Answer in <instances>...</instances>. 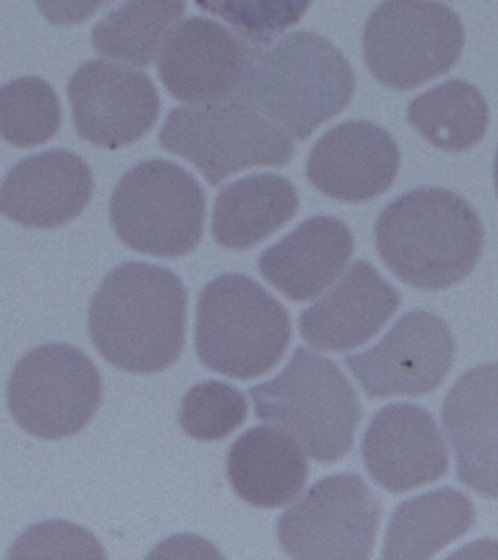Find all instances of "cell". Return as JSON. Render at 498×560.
<instances>
[{
    "label": "cell",
    "mask_w": 498,
    "mask_h": 560,
    "mask_svg": "<svg viewBox=\"0 0 498 560\" xmlns=\"http://www.w3.org/2000/svg\"><path fill=\"white\" fill-rule=\"evenodd\" d=\"M248 402L234 385L205 381L188 389L179 410V424L194 440L218 441L247 419Z\"/></svg>",
    "instance_id": "cell-26"
},
{
    "label": "cell",
    "mask_w": 498,
    "mask_h": 560,
    "mask_svg": "<svg viewBox=\"0 0 498 560\" xmlns=\"http://www.w3.org/2000/svg\"><path fill=\"white\" fill-rule=\"evenodd\" d=\"M245 39L266 44L304 18L312 0H194Z\"/></svg>",
    "instance_id": "cell-27"
},
{
    "label": "cell",
    "mask_w": 498,
    "mask_h": 560,
    "mask_svg": "<svg viewBox=\"0 0 498 560\" xmlns=\"http://www.w3.org/2000/svg\"><path fill=\"white\" fill-rule=\"evenodd\" d=\"M299 209L295 186L280 175H251L218 192L213 238L222 247L247 249L286 225Z\"/></svg>",
    "instance_id": "cell-21"
},
{
    "label": "cell",
    "mask_w": 498,
    "mask_h": 560,
    "mask_svg": "<svg viewBox=\"0 0 498 560\" xmlns=\"http://www.w3.org/2000/svg\"><path fill=\"white\" fill-rule=\"evenodd\" d=\"M63 120L56 91L42 78L25 77L0 86V138L33 148L55 138Z\"/></svg>",
    "instance_id": "cell-25"
},
{
    "label": "cell",
    "mask_w": 498,
    "mask_h": 560,
    "mask_svg": "<svg viewBox=\"0 0 498 560\" xmlns=\"http://www.w3.org/2000/svg\"><path fill=\"white\" fill-rule=\"evenodd\" d=\"M380 515L379 499L354 472L318 480L283 512L277 538L295 559H369Z\"/></svg>",
    "instance_id": "cell-10"
},
{
    "label": "cell",
    "mask_w": 498,
    "mask_h": 560,
    "mask_svg": "<svg viewBox=\"0 0 498 560\" xmlns=\"http://www.w3.org/2000/svg\"><path fill=\"white\" fill-rule=\"evenodd\" d=\"M9 556L105 558L103 546L91 533L66 521H47L31 527L17 538Z\"/></svg>",
    "instance_id": "cell-28"
},
{
    "label": "cell",
    "mask_w": 498,
    "mask_h": 560,
    "mask_svg": "<svg viewBox=\"0 0 498 560\" xmlns=\"http://www.w3.org/2000/svg\"><path fill=\"white\" fill-rule=\"evenodd\" d=\"M187 289L174 271L130 261L105 276L87 317L105 361L131 374H156L181 354L187 336Z\"/></svg>",
    "instance_id": "cell-1"
},
{
    "label": "cell",
    "mask_w": 498,
    "mask_h": 560,
    "mask_svg": "<svg viewBox=\"0 0 498 560\" xmlns=\"http://www.w3.org/2000/svg\"><path fill=\"white\" fill-rule=\"evenodd\" d=\"M452 556L454 558H498V542L488 540L472 542Z\"/></svg>",
    "instance_id": "cell-30"
},
{
    "label": "cell",
    "mask_w": 498,
    "mask_h": 560,
    "mask_svg": "<svg viewBox=\"0 0 498 560\" xmlns=\"http://www.w3.org/2000/svg\"><path fill=\"white\" fill-rule=\"evenodd\" d=\"M253 44L208 18L178 25L161 52L159 74L175 100L216 103L239 92Z\"/></svg>",
    "instance_id": "cell-13"
},
{
    "label": "cell",
    "mask_w": 498,
    "mask_h": 560,
    "mask_svg": "<svg viewBox=\"0 0 498 560\" xmlns=\"http://www.w3.org/2000/svg\"><path fill=\"white\" fill-rule=\"evenodd\" d=\"M474 503L452 488L411 498L396 508L384 536V559H428L470 532Z\"/></svg>",
    "instance_id": "cell-22"
},
{
    "label": "cell",
    "mask_w": 498,
    "mask_h": 560,
    "mask_svg": "<svg viewBox=\"0 0 498 560\" xmlns=\"http://www.w3.org/2000/svg\"><path fill=\"white\" fill-rule=\"evenodd\" d=\"M308 475L299 442L274 424L248 429L227 455L232 488L257 508L287 505L301 492Z\"/></svg>",
    "instance_id": "cell-20"
},
{
    "label": "cell",
    "mask_w": 498,
    "mask_h": 560,
    "mask_svg": "<svg viewBox=\"0 0 498 560\" xmlns=\"http://www.w3.org/2000/svg\"><path fill=\"white\" fill-rule=\"evenodd\" d=\"M461 483L484 498H498V363L463 374L441 410Z\"/></svg>",
    "instance_id": "cell-17"
},
{
    "label": "cell",
    "mask_w": 498,
    "mask_h": 560,
    "mask_svg": "<svg viewBox=\"0 0 498 560\" xmlns=\"http://www.w3.org/2000/svg\"><path fill=\"white\" fill-rule=\"evenodd\" d=\"M109 214L118 238L134 252L177 258L200 244L205 196L199 182L173 162H140L114 188Z\"/></svg>",
    "instance_id": "cell-7"
},
{
    "label": "cell",
    "mask_w": 498,
    "mask_h": 560,
    "mask_svg": "<svg viewBox=\"0 0 498 560\" xmlns=\"http://www.w3.org/2000/svg\"><path fill=\"white\" fill-rule=\"evenodd\" d=\"M356 90L352 66L321 35L297 31L253 44L238 94L288 138L304 140L339 116Z\"/></svg>",
    "instance_id": "cell-2"
},
{
    "label": "cell",
    "mask_w": 498,
    "mask_h": 560,
    "mask_svg": "<svg viewBox=\"0 0 498 560\" xmlns=\"http://www.w3.org/2000/svg\"><path fill=\"white\" fill-rule=\"evenodd\" d=\"M376 247L384 265L411 287L440 291L475 269L484 230L474 208L440 187L415 188L380 213Z\"/></svg>",
    "instance_id": "cell-3"
},
{
    "label": "cell",
    "mask_w": 498,
    "mask_h": 560,
    "mask_svg": "<svg viewBox=\"0 0 498 560\" xmlns=\"http://www.w3.org/2000/svg\"><path fill=\"white\" fill-rule=\"evenodd\" d=\"M258 419L295 438L305 453L334 463L352 450L361 406L336 363L297 348L275 378L249 389Z\"/></svg>",
    "instance_id": "cell-4"
},
{
    "label": "cell",
    "mask_w": 498,
    "mask_h": 560,
    "mask_svg": "<svg viewBox=\"0 0 498 560\" xmlns=\"http://www.w3.org/2000/svg\"><path fill=\"white\" fill-rule=\"evenodd\" d=\"M408 121L432 147L465 152L484 138L489 109L478 88L453 79L413 100Z\"/></svg>",
    "instance_id": "cell-24"
},
{
    "label": "cell",
    "mask_w": 498,
    "mask_h": 560,
    "mask_svg": "<svg viewBox=\"0 0 498 560\" xmlns=\"http://www.w3.org/2000/svg\"><path fill=\"white\" fill-rule=\"evenodd\" d=\"M94 175L90 165L66 149L37 153L17 162L0 184V214L37 230L72 222L90 205Z\"/></svg>",
    "instance_id": "cell-16"
},
{
    "label": "cell",
    "mask_w": 498,
    "mask_h": 560,
    "mask_svg": "<svg viewBox=\"0 0 498 560\" xmlns=\"http://www.w3.org/2000/svg\"><path fill=\"white\" fill-rule=\"evenodd\" d=\"M186 15V0H126L92 30L95 50L120 63L147 68Z\"/></svg>",
    "instance_id": "cell-23"
},
{
    "label": "cell",
    "mask_w": 498,
    "mask_h": 560,
    "mask_svg": "<svg viewBox=\"0 0 498 560\" xmlns=\"http://www.w3.org/2000/svg\"><path fill=\"white\" fill-rule=\"evenodd\" d=\"M400 304V292L370 262L356 261L301 313L299 331L318 350L344 352L370 340Z\"/></svg>",
    "instance_id": "cell-18"
},
{
    "label": "cell",
    "mask_w": 498,
    "mask_h": 560,
    "mask_svg": "<svg viewBox=\"0 0 498 560\" xmlns=\"http://www.w3.org/2000/svg\"><path fill=\"white\" fill-rule=\"evenodd\" d=\"M494 183H496V190L498 195V149L496 153V160H494Z\"/></svg>",
    "instance_id": "cell-31"
},
{
    "label": "cell",
    "mask_w": 498,
    "mask_h": 560,
    "mask_svg": "<svg viewBox=\"0 0 498 560\" xmlns=\"http://www.w3.org/2000/svg\"><path fill=\"white\" fill-rule=\"evenodd\" d=\"M68 95L78 135L108 151L143 138L159 116L152 79L109 61L83 63L69 79Z\"/></svg>",
    "instance_id": "cell-12"
},
{
    "label": "cell",
    "mask_w": 498,
    "mask_h": 560,
    "mask_svg": "<svg viewBox=\"0 0 498 560\" xmlns=\"http://www.w3.org/2000/svg\"><path fill=\"white\" fill-rule=\"evenodd\" d=\"M361 454L371 479L393 493L432 483L449 470L448 450L435 418L411 402H395L375 415Z\"/></svg>",
    "instance_id": "cell-14"
},
{
    "label": "cell",
    "mask_w": 498,
    "mask_h": 560,
    "mask_svg": "<svg viewBox=\"0 0 498 560\" xmlns=\"http://www.w3.org/2000/svg\"><path fill=\"white\" fill-rule=\"evenodd\" d=\"M353 249L352 232L340 219L313 217L266 248L258 269L288 300L306 302L335 282Z\"/></svg>",
    "instance_id": "cell-19"
},
{
    "label": "cell",
    "mask_w": 498,
    "mask_h": 560,
    "mask_svg": "<svg viewBox=\"0 0 498 560\" xmlns=\"http://www.w3.org/2000/svg\"><path fill=\"white\" fill-rule=\"evenodd\" d=\"M456 12L435 0H384L363 35L367 68L395 91L414 90L448 72L462 55Z\"/></svg>",
    "instance_id": "cell-8"
},
{
    "label": "cell",
    "mask_w": 498,
    "mask_h": 560,
    "mask_svg": "<svg viewBox=\"0 0 498 560\" xmlns=\"http://www.w3.org/2000/svg\"><path fill=\"white\" fill-rule=\"evenodd\" d=\"M162 148L190 161L212 186L256 166H284L293 143L239 94L216 103L170 109Z\"/></svg>",
    "instance_id": "cell-6"
},
{
    "label": "cell",
    "mask_w": 498,
    "mask_h": 560,
    "mask_svg": "<svg viewBox=\"0 0 498 560\" xmlns=\"http://www.w3.org/2000/svg\"><path fill=\"white\" fill-rule=\"evenodd\" d=\"M453 354L448 324L417 310L402 315L374 348L344 362L367 396H423L443 383Z\"/></svg>",
    "instance_id": "cell-11"
},
{
    "label": "cell",
    "mask_w": 498,
    "mask_h": 560,
    "mask_svg": "<svg viewBox=\"0 0 498 560\" xmlns=\"http://www.w3.org/2000/svg\"><path fill=\"white\" fill-rule=\"evenodd\" d=\"M290 337L287 310L248 276H218L200 293L195 350L217 374L236 380L266 374L283 358Z\"/></svg>",
    "instance_id": "cell-5"
},
{
    "label": "cell",
    "mask_w": 498,
    "mask_h": 560,
    "mask_svg": "<svg viewBox=\"0 0 498 560\" xmlns=\"http://www.w3.org/2000/svg\"><path fill=\"white\" fill-rule=\"evenodd\" d=\"M400 160L395 139L383 127L370 121H347L318 140L306 174L331 199L360 203L391 187Z\"/></svg>",
    "instance_id": "cell-15"
},
{
    "label": "cell",
    "mask_w": 498,
    "mask_h": 560,
    "mask_svg": "<svg viewBox=\"0 0 498 560\" xmlns=\"http://www.w3.org/2000/svg\"><path fill=\"white\" fill-rule=\"evenodd\" d=\"M112 0H35L39 12L52 25H78L90 20Z\"/></svg>",
    "instance_id": "cell-29"
},
{
    "label": "cell",
    "mask_w": 498,
    "mask_h": 560,
    "mask_svg": "<svg viewBox=\"0 0 498 560\" xmlns=\"http://www.w3.org/2000/svg\"><path fill=\"white\" fill-rule=\"evenodd\" d=\"M8 406L29 435L57 441L76 435L103 400L98 368L68 343L38 346L22 357L9 376Z\"/></svg>",
    "instance_id": "cell-9"
}]
</instances>
